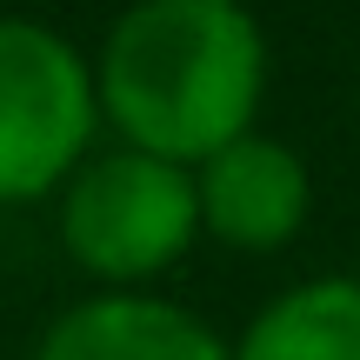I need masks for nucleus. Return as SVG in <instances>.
Wrapping results in <instances>:
<instances>
[{"instance_id":"obj_1","label":"nucleus","mask_w":360,"mask_h":360,"mask_svg":"<svg viewBox=\"0 0 360 360\" xmlns=\"http://www.w3.org/2000/svg\"><path fill=\"white\" fill-rule=\"evenodd\" d=\"M94 94L120 147L200 167L254 134L267 34L247 0H134L94 53Z\"/></svg>"},{"instance_id":"obj_2","label":"nucleus","mask_w":360,"mask_h":360,"mask_svg":"<svg viewBox=\"0 0 360 360\" xmlns=\"http://www.w3.org/2000/svg\"><path fill=\"white\" fill-rule=\"evenodd\" d=\"M200 233L193 167H174L141 147L87 154L60 187V240L94 281L134 294L141 281L167 274Z\"/></svg>"},{"instance_id":"obj_3","label":"nucleus","mask_w":360,"mask_h":360,"mask_svg":"<svg viewBox=\"0 0 360 360\" xmlns=\"http://www.w3.org/2000/svg\"><path fill=\"white\" fill-rule=\"evenodd\" d=\"M101 127L94 60L47 20L0 13V207L60 193Z\"/></svg>"},{"instance_id":"obj_4","label":"nucleus","mask_w":360,"mask_h":360,"mask_svg":"<svg viewBox=\"0 0 360 360\" xmlns=\"http://www.w3.org/2000/svg\"><path fill=\"white\" fill-rule=\"evenodd\" d=\"M193 193H200V233L240 247V254H274L307 227L314 180L307 160L274 134H240L233 147L207 154L193 167Z\"/></svg>"},{"instance_id":"obj_5","label":"nucleus","mask_w":360,"mask_h":360,"mask_svg":"<svg viewBox=\"0 0 360 360\" xmlns=\"http://www.w3.org/2000/svg\"><path fill=\"white\" fill-rule=\"evenodd\" d=\"M34 360H233V347L160 294H94L40 334Z\"/></svg>"},{"instance_id":"obj_6","label":"nucleus","mask_w":360,"mask_h":360,"mask_svg":"<svg viewBox=\"0 0 360 360\" xmlns=\"http://www.w3.org/2000/svg\"><path fill=\"white\" fill-rule=\"evenodd\" d=\"M233 360H360V274H314L267 300Z\"/></svg>"}]
</instances>
